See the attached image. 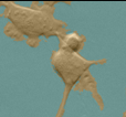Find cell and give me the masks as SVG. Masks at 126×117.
<instances>
[{"label":"cell","instance_id":"1","mask_svg":"<svg viewBox=\"0 0 126 117\" xmlns=\"http://www.w3.org/2000/svg\"><path fill=\"white\" fill-rule=\"evenodd\" d=\"M9 18L22 33L30 38L55 34L61 31L59 29L62 27V24L52 17L51 12L32 10L16 4H12V9L9 11Z\"/></svg>","mask_w":126,"mask_h":117},{"label":"cell","instance_id":"2","mask_svg":"<svg viewBox=\"0 0 126 117\" xmlns=\"http://www.w3.org/2000/svg\"><path fill=\"white\" fill-rule=\"evenodd\" d=\"M52 64L55 72L61 76L65 84L73 86L93 63L82 58L76 53L61 49L53 53Z\"/></svg>","mask_w":126,"mask_h":117},{"label":"cell","instance_id":"3","mask_svg":"<svg viewBox=\"0 0 126 117\" xmlns=\"http://www.w3.org/2000/svg\"><path fill=\"white\" fill-rule=\"evenodd\" d=\"M84 43V38L79 35L78 33L72 32V33H67L64 37L62 41V50L69 51V52H73L76 53V51L81 50Z\"/></svg>","mask_w":126,"mask_h":117},{"label":"cell","instance_id":"4","mask_svg":"<svg viewBox=\"0 0 126 117\" xmlns=\"http://www.w3.org/2000/svg\"><path fill=\"white\" fill-rule=\"evenodd\" d=\"M124 117H126V113H125V114H124Z\"/></svg>","mask_w":126,"mask_h":117}]
</instances>
